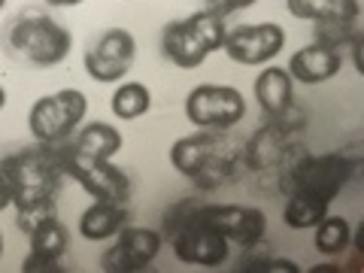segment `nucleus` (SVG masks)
<instances>
[{
	"instance_id": "nucleus-3",
	"label": "nucleus",
	"mask_w": 364,
	"mask_h": 273,
	"mask_svg": "<svg viewBox=\"0 0 364 273\" xmlns=\"http://www.w3.org/2000/svg\"><path fill=\"white\" fill-rule=\"evenodd\" d=\"M170 164L200 188H215L237 176L240 158L215 134H188L170 146Z\"/></svg>"
},
{
	"instance_id": "nucleus-16",
	"label": "nucleus",
	"mask_w": 364,
	"mask_h": 273,
	"mask_svg": "<svg viewBox=\"0 0 364 273\" xmlns=\"http://www.w3.org/2000/svg\"><path fill=\"white\" fill-rule=\"evenodd\" d=\"M294 79L289 76L286 67H267L264 73L255 79V97L264 116L279 119L294 107Z\"/></svg>"
},
{
	"instance_id": "nucleus-14",
	"label": "nucleus",
	"mask_w": 364,
	"mask_h": 273,
	"mask_svg": "<svg viewBox=\"0 0 364 273\" xmlns=\"http://www.w3.org/2000/svg\"><path fill=\"white\" fill-rule=\"evenodd\" d=\"M343 67V52L340 49H328V46H306V49H298L289 61V76L298 79L304 85H316V82H328L334 79Z\"/></svg>"
},
{
	"instance_id": "nucleus-20",
	"label": "nucleus",
	"mask_w": 364,
	"mask_h": 273,
	"mask_svg": "<svg viewBox=\"0 0 364 273\" xmlns=\"http://www.w3.org/2000/svg\"><path fill=\"white\" fill-rule=\"evenodd\" d=\"M149 107H152V95L143 82H124L116 88V95H112V116L122 122H134V119L146 116Z\"/></svg>"
},
{
	"instance_id": "nucleus-12",
	"label": "nucleus",
	"mask_w": 364,
	"mask_h": 273,
	"mask_svg": "<svg viewBox=\"0 0 364 273\" xmlns=\"http://www.w3.org/2000/svg\"><path fill=\"white\" fill-rule=\"evenodd\" d=\"M222 49L228 52V58L246 67L267 64L270 58L286 49V31L277 21H261V25H243L237 31L225 33Z\"/></svg>"
},
{
	"instance_id": "nucleus-18",
	"label": "nucleus",
	"mask_w": 364,
	"mask_h": 273,
	"mask_svg": "<svg viewBox=\"0 0 364 273\" xmlns=\"http://www.w3.org/2000/svg\"><path fill=\"white\" fill-rule=\"evenodd\" d=\"M328 207H331V203L322 200L318 195L294 191V195H289V200H286L282 222H286L289 228H294V231H310V228H316L328 215Z\"/></svg>"
},
{
	"instance_id": "nucleus-11",
	"label": "nucleus",
	"mask_w": 364,
	"mask_h": 273,
	"mask_svg": "<svg viewBox=\"0 0 364 273\" xmlns=\"http://www.w3.org/2000/svg\"><path fill=\"white\" fill-rule=\"evenodd\" d=\"M136 40L128 28H107L85 52V73L95 82H119L131 70Z\"/></svg>"
},
{
	"instance_id": "nucleus-10",
	"label": "nucleus",
	"mask_w": 364,
	"mask_h": 273,
	"mask_svg": "<svg viewBox=\"0 0 364 273\" xmlns=\"http://www.w3.org/2000/svg\"><path fill=\"white\" fill-rule=\"evenodd\" d=\"M198 219L213 225L215 231L228 237V243H240L243 249H252L264 240L267 219L258 207H240V203H198Z\"/></svg>"
},
{
	"instance_id": "nucleus-9",
	"label": "nucleus",
	"mask_w": 364,
	"mask_h": 273,
	"mask_svg": "<svg viewBox=\"0 0 364 273\" xmlns=\"http://www.w3.org/2000/svg\"><path fill=\"white\" fill-rule=\"evenodd\" d=\"M195 210L167 234L170 243H173V252L179 261H186V264L219 267L228 261V237L222 231H215V228L207 225L203 219H198Z\"/></svg>"
},
{
	"instance_id": "nucleus-5",
	"label": "nucleus",
	"mask_w": 364,
	"mask_h": 273,
	"mask_svg": "<svg viewBox=\"0 0 364 273\" xmlns=\"http://www.w3.org/2000/svg\"><path fill=\"white\" fill-rule=\"evenodd\" d=\"M355 161H349L340 152H328V155H304L298 158L289 170H282V191L294 195V191H310L318 195L322 200L331 203L343 186L355 173Z\"/></svg>"
},
{
	"instance_id": "nucleus-24",
	"label": "nucleus",
	"mask_w": 364,
	"mask_h": 273,
	"mask_svg": "<svg viewBox=\"0 0 364 273\" xmlns=\"http://www.w3.org/2000/svg\"><path fill=\"white\" fill-rule=\"evenodd\" d=\"M21 270L25 273H61L58 258L40 255V252H28V258L21 261Z\"/></svg>"
},
{
	"instance_id": "nucleus-27",
	"label": "nucleus",
	"mask_w": 364,
	"mask_h": 273,
	"mask_svg": "<svg viewBox=\"0 0 364 273\" xmlns=\"http://www.w3.org/2000/svg\"><path fill=\"white\" fill-rule=\"evenodd\" d=\"M49 6H79L82 0H46Z\"/></svg>"
},
{
	"instance_id": "nucleus-1",
	"label": "nucleus",
	"mask_w": 364,
	"mask_h": 273,
	"mask_svg": "<svg viewBox=\"0 0 364 273\" xmlns=\"http://www.w3.org/2000/svg\"><path fill=\"white\" fill-rule=\"evenodd\" d=\"M0 167H4L9 191H13L18 231L31 234L37 225L58 215V188L64 179L61 143H40L16 155H6L0 158Z\"/></svg>"
},
{
	"instance_id": "nucleus-19",
	"label": "nucleus",
	"mask_w": 364,
	"mask_h": 273,
	"mask_svg": "<svg viewBox=\"0 0 364 273\" xmlns=\"http://www.w3.org/2000/svg\"><path fill=\"white\" fill-rule=\"evenodd\" d=\"M289 13L306 21L325 18H358V0H286Z\"/></svg>"
},
{
	"instance_id": "nucleus-25",
	"label": "nucleus",
	"mask_w": 364,
	"mask_h": 273,
	"mask_svg": "<svg viewBox=\"0 0 364 273\" xmlns=\"http://www.w3.org/2000/svg\"><path fill=\"white\" fill-rule=\"evenodd\" d=\"M255 0H207V9L210 13H215V16H231V13H237V9H246V6H252Z\"/></svg>"
},
{
	"instance_id": "nucleus-26",
	"label": "nucleus",
	"mask_w": 364,
	"mask_h": 273,
	"mask_svg": "<svg viewBox=\"0 0 364 273\" xmlns=\"http://www.w3.org/2000/svg\"><path fill=\"white\" fill-rule=\"evenodd\" d=\"M9 203H13V191H9V179L4 173V167H0V210L9 207Z\"/></svg>"
},
{
	"instance_id": "nucleus-22",
	"label": "nucleus",
	"mask_w": 364,
	"mask_h": 273,
	"mask_svg": "<svg viewBox=\"0 0 364 273\" xmlns=\"http://www.w3.org/2000/svg\"><path fill=\"white\" fill-rule=\"evenodd\" d=\"M28 237H31V252H40L49 258H61L67 252V228L58 222V215L37 225Z\"/></svg>"
},
{
	"instance_id": "nucleus-21",
	"label": "nucleus",
	"mask_w": 364,
	"mask_h": 273,
	"mask_svg": "<svg viewBox=\"0 0 364 273\" xmlns=\"http://www.w3.org/2000/svg\"><path fill=\"white\" fill-rule=\"evenodd\" d=\"M352 243V228L343 215H325L316 225V249L322 255H340Z\"/></svg>"
},
{
	"instance_id": "nucleus-23",
	"label": "nucleus",
	"mask_w": 364,
	"mask_h": 273,
	"mask_svg": "<svg viewBox=\"0 0 364 273\" xmlns=\"http://www.w3.org/2000/svg\"><path fill=\"white\" fill-rule=\"evenodd\" d=\"M355 33H361L358 18H325V21H316V43L328 46V49H346Z\"/></svg>"
},
{
	"instance_id": "nucleus-13",
	"label": "nucleus",
	"mask_w": 364,
	"mask_h": 273,
	"mask_svg": "<svg viewBox=\"0 0 364 273\" xmlns=\"http://www.w3.org/2000/svg\"><path fill=\"white\" fill-rule=\"evenodd\" d=\"M158 252H161V234L152 228L124 225L116 234V243L100 255V267L107 273H136L149 267Z\"/></svg>"
},
{
	"instance_id": "nucleus-29",
	"label": "nucleus",
	"mask_w": 364,
	"mask_h": 273,
	"mask_svg": "<svg viewBox=\"0 0 364 273\" xmlns=\"http://www.w3.org/2000/svg\"><path fill=\"white\" fill-rule=\"evenodd\" d=\"M0 255H4V234H0Z\"/></svg>"
},
{
	"instance_id": "nucleus-17",
	"label": "nucleus",
	"mask_w": 364,
	"mask_h": 273,
	"mask_svg": "<svg viewBox=\"0 0 364 273\" xmlns=\"http://www.w3.org/2000/svg\"><path fill=\"white\" fill-rule=\"evenodd\" d=\"M122 146L124 140L119 128H112L107 122H91L67 140V152L73 158H112Z\"/></svg>"
},
{
	"instance_id": "nucleus-2",
	"label": "nucleus",
	"mask_w": 364,
	"mask_h": 273,
	"mask_svg": "<svg viewBox=\"0 0 364 273\" xmlns=\"http://www.w3.org/2000/svg\"><path fill=\"white\" fill-rule=\"evenodd\" d=\"M6 46L16 58L33 67H55L61 64L73 49V37L64 25H58L43 9L28 6L9 21Z\"/></svg>"
},
{
	"instance_id": "nucleus-28",
	"label": "nucleus",
	"mask_w": 364,
	"mask_h": 273,
	"mask_svg": "<svg viewBox=\"0 0 364 273\" xmlns=\"http://www.w3.org/2000/svg\"><path fill=\"white\" fill-rule=\"evenodd\" d=\"M4 107H6V91L0 88V109H4Z\"/></svg>"
},
{
	"instance_id": "nucleus-6",
	"label": "nucleus",
	"mask_w": 364,
	"mask_h": 273,
	"mask_svg": "<svg viewBox=\"0 0 364 273\" xmlns=\"http://www.w3.org/2000/svg\"><path fill=\"white\" fill-rule=\"evenodd\" d=\"M88 112V100L79 88H64L58 95H46L28 112V128L37 143L70 140Z\"/></svg>"
},
{
	"instance_id": "nucleus-4",
	"label": "nucleus",
	"mask_w": 364,
	"mask_h": 273,
	"mask_svg": "<svg viewBox=\"0 0 364 273\" xmlns=\"http://www.w3.org/2000/svg\"><path fill=\"white\" fill-rule=\"evenodd\" d=\"M225 33H228L225 18L210 13V9H200V13H191L188 18L170 21L161 31V52L179 70H195V67L207 61V55L222 49Z\"/></svg>"
},
{
	"instance_id": "nucleus-7",
	"label": "nucleus",
	"mask_w": 364,
	"mask_h": 273,
	"mask_svg": "<svg viewBox=\"0 0 364 273\" xmlns=\"http://www.w3.org/2000/svg\"><path fill=\"white\" fill-rule=\"evenodd\" d=\"M61 161H64V176H73L95 200L128 203L131 179L109 158H73L67 152V140H61Z\"/></svg>"
},
{
	"instance_id": "nucleus-15",
	"label": "nucleus",
	"mask_w": 364,
	"mask_h": 273,
	"mask_svg": "<svg viewBox=\"0 0 364 273\" xmlns=\"http://www.w3.org/2000/svg\"><path fill=\"white\" fill-rule=\"evenodd\" d=\"M124 225H128V203H116V200H95L79 215V234L91 243L112 240Z\"/></svg>"
},
{
	"instance_id": "nucleus-30",
	"label": "nucleus",
	"mask_w": 364,
	"mask_h": 273,
	"mask_svg": "<svg viewBox=\"0 0 364 273\" xmlns=\"http://www.w3.org/2000/svg\"><path fill=\"white\" fill-rule=\"evenodd\" d=\"M4 4H6V0H0V9H4Z\"/></svg>"
},
{
	"instance_id": "nucleus-8",
	"label": "nucleus",
	"mask_w": 364,
	"mask_h": 273,
	"mask_svg": "<svg viewBox=\"0 0 364 273\" xmlns=\"http://www.w3.org/2000/svg\"><path fill=\"white\" fill-rule=\"evenodd\" d=\"M186 116L198 128L228 131L246 116V100L234 85H198L186 97Z\"/></svg>"
}]
</instances>
